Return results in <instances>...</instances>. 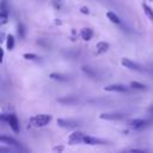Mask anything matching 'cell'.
<instances>
[{
	"mask_svg": "<svg viewBox=\"0 0 153 153\" xmlns=\"http://www.w3.org/2000/svg\"><path fill=\"white\" fill-rule=\"evenodd\" d=\"M55 24H59V25H60V24H61V20H57V19H56V20H55Z\"/></svg>",
	"mask_w": 153,
	"mask_h": 153,
	"instance_id": "cell-27",
	"label": "cell"
},
{
	"mask_svg": "<svg viewBox=\"0 0 153 153\" xmlns=\"http://www.w3.org/2000/svg\"><path fill=\"white\" fill-rule=\"evenodd\" d=\"M62 149H63V147H62V146H59V147L56 146V147H54V151H62Z\"/></svg>",
	"mask_w": 153,
	"mask_h": 153,
	"instance_id": "cell-25",
	"label": "cell"
},
{
	"mask_svg": "<svg viewBox=\"0 0 153 153\" xmlns=\"http://www.w3.org/2000/svg\"><path fill=\"white\" fill-rule=\"evenodd\" d=\"M8 19V12H0V24L4 25L7 23Z\"/></svg>",
	"mask_w": 153,
	"mask_h": 153,
	"instance_id": "cell-20",
	"label": "cell"
},
{
	"mask_svg": "<svg viewBox=\"0 0 153 153\" xmlns=\"http://www.w3.org/2000/svg\"><path fill=\"white\" fill-rule=\"evenodd\" d=\"M23 57H24L25 60H30V61H32V60H36L38 56H37L36 54H32V53H25V54H23Z\"/></svg>",
	"mask_w": 153,
	"mask_h": 153,
	"instance_id": "cell-22",
	"label": "cell"
},
{
	"mask_svg": "<svg viewBox=\"0 0 153 153\" xmlns=\"http://www.w3.org/2000/svg\"><path fill=\"white\" fill-rule=\"evenodd\" d=\"M57 102L63 103V104H72V103L76 102V99H75V98H59Z\"/></svg>",
	"mask_w": 153,
	"mask_h": 153,
	"instance_id": "cell-21",
	"label": "cell"
},
{
	"mask_svg": "<svg viewBox=\"0 0 153 153\" xmlns=\"http://www.w3.org/2000/svg\"><path fill=\"white\" fill-rule=\"evenodd\" d=\"M49 78L54 79V80H59V81H67V80H69V78L67 75L61 74V73H50Z\"/></svg>",
	"mask_w": 153,
	"mask_h": 153,
	"instance_id": "cell-13",
	"label": "cell"
},
{
	"mask_svg": "<svg viewBox=\"0 0 153 153\" xmlns=\"http://www.w3.org/2000/svg\"><path fill=\"white\" fill-rule=\"evenodd\" d=\"M151 1H153V0H151Z\"/></svg>",
	"mask_w": 153,
	"mask_h": 153,
	"instance_id": "cell-28",
	"label": "cell"
},
{
	"mask_svg": "<svg viewBox=\"0 0 153 153\" xmlns=\"http://www.w3.org/2000/svg\"><path fill=\"white\" fill-rule=\"evenodd\" d=\"M51 121V115H47V114H39V115H33L29 118V122L31 126L41 128L47 126L49 122Z\"/></svg>",
	"mask_w": 153,
	"mask_h": 153,
	"instance_id": "cell-1",
	"label": "cell"
},
{
	"mask_svg": "<svg viewBox=\"0 0 153 153\" xmlns=\"http://www.w3.org/2000/svg\"><path fill=\"white\" fill-rule=\"evenodd\" d=\"M17 33H18V37L22 38V39L25 37V26L22 23H19L17 25Z\"/></svg>",
	"mask_w": 153,
	"mask_h": 153,
	"instance_id": "cell-17",
	"label": "cell"
},
{
	"mask_svg": "<svg viewBox=\"0 0 153 153\" xmlns=\"http://www.w3.org/2000/svg\"><path fill=\"white\" fill-rule=\"evenodd\" d=\"M61 1H62V0H53V5H54V7L59 10L60 6H61Z\"/></svg>",
	"mask_w": 153,
	"mask_h": 153,
	"instance_id": "cell-23",
	"label": "cell"
},
{
	"mask_svg": "<svg viewBox=\"0 0 153 153\" xmlns=\"http://www.w3.org/2000/svg\"><path fill=\"white\" fill-rule=\"evenodd\" d=\"M106 17H108V19H109L111 23H114V24H121V19H120V17H118L116 13L109 11V12L106 13Z\"/></svg>",
	"mask_w": 153,
	"mask_h": 153,
	"instance_id": "cell-14",
	"label": "cell"
},
{
	"mask_svg": "<svg viewBox=\"0 0 153 153\" xmlns=\"http://www.w3.org/2000/svg\"><path fill=\"white\" fill-rule=\"evenodd\" d=\"M80 36L84 41H90L93 36V30L90 29V27H82L80 30Z\"/></svg>",
	"mask_w": 153,
	"mask_h": 153,
	"instance_id": "cell-12",
	"label": "cell"
},
{
	"mask_svg": "<svg viewBox=\"0 0 153 153\" xmlns=\"http://www.w3.org/2000/svg\"><path fill=\"white\" fill-rule=\"evenodd\" d=\"M0 118H1V121L6 122L14 133H18L19 131V129H20L19 128V121H18V118H17L16 115H13V114H2L0 116Z\"/></svg>",
	"mask_w": 153,
	"mask_h": 153,
	"instance_id": "cell-2",
	"label": "cell"
},
{
	"mask_svg": "<svg viewBox=\"0 0 153 153\" xmlns=\"http://www.w3.org/2000/svg\"><path fill=\"white\" fill-rule=\"evenodd\" d=\"M6 47L8 50H12L14 48V37L12 35H8L7 36V39H6Z\"/></svg>",
	"mask_w": 153,
	"mask_h": 153,
	"instance_id": "cell-18",
	"label": "cell"
},
{
	"mask_svg": "<svg viewBox=\"0 0 153 153\" xmlns=\"http://www.w3.org/2000/svg\"><path fill=\"white\" fill-rule=\"evenodd\" d=\"M56 123H57L59 127L65 128V129H73V128H76L79 126L78 121L71 120V118H57Z\"/></svg>",
	"mask_w": 153,
	"mask_h": 153,
	"instance_id": "cell-5",
	"label": "cell"
},
{
	"mask_svg": "<svg viewBox=\"0 0 153 153\" xmlns=\"http://www.w3.org/2000/svg\"><path fill=\"white\" fill-rule=\"evenodd\" d=\"M151 123H152V122H151L149 120H146V118H134V120H129V121L127 122L128 127L131 128V129H135V130L142 129V128L149 126Z\"/></svg>",
	"mask_w": 153,
	"mask_h": 153,
	"instance_id": "cell-3",
	"label": "cell"
},
{
	"mask_svg": "<svg viewBox=\"0 0 153 153\" xmlns=\"http://www.w3.org/2000/svg\"><path fill=\"white\" fill-rule=\"evenodd\" d=\"M109 47H110V45H109V43H108V42H104V41L98 42V43H97V45H96V54H97V55L104 54L105 51H108Z\"/></svg>",
	"mask_w": 153,
	"mask_h": 153,
	"instance_id": "cell-11",
	"label": "cell"
},
{
	"mask_svg": "<svg viewBox=\"0 0 153 153\" xmlns=\"http://www.w3.org/2000/svg\"><path fill=\"white\" fill-rule=\"evenodd\" d=\"M80 12H81L82 14H88V13H90V10H88L86 6H82V7L80 8Z\"/></svg>",
	"mask_w": 153,
	"mask_h": 153,
	"instance_id": "cell-24",
	"label": "cell"
},
{
	"mask_svg": "<svg viewBox=\"0 0 153 153\" xmlns=\"http://www.w3.org/2000/svg\"><path fill=\"white\" fill-rule=\"evenodd\" d=\"M126 115L122 112H104L99 115L100 120H106V121H117V120H122L124 118Z\"/></svg>",
	"mask_w": 153,
	"mask_h": 153,
	"instance_id": "cell-6",
	"label": "cell"
},
{
	"mask_svg": "<svg viewBox=\"0 0 153 153\" xmlns=\"http://www.w3.org/2000/svg\"><path fill=\"white\" fill-rule=\"evenodd\" d=\"M104 91L106 92H128L129 88L123 84H110L104 86Z\"/></svg>",
	"mask_w": 153,
	"mask_h": 153,
	"instance_id": "cell-7",
	"label": "cell"
},
{
	"mask_svg": "<svg viewBox=\"0 0 153 153\" xmlns=\"http://www.w3.org/2000/svg\"><path fill=\"white\" fill-rule=\"evenodd\" d=\"M121 63L126 68H128V69H131V71H142V67L139 63H136V62H134V61H131V60H129L127 57H123L121 60Z\"/></svg>",
	"mask_w": 153,
	"mask_h": 153,
	"instance_id": "cell-8",
	"label": "cell"
},
{
	"mask_svg": "<svg viewBox=\"0 0 153 153\" xmlns=\"http://www.w3.org/2000/svg\"><path fill=\"white\" fill-rule=\"evenodd\" d=\"M148 112H149L151 115H153V105H152V106H151V108L148 109Z\"/></svg>",
	"mask_w": 153,
	"mask_h": 153,
	"instance_id": "cell-26",
	"label": "cell"
},
{
	"mask_svg": "<svg viewBox=\"0 0 153 153\" xmlns=\"http://www.w3.org/2000/svg\"><path fill=\"white\" fill-rule=\"evenodd\" d=\"M0 141H1V143L8 145V146H12V147H20V142L19 141H17L13 137L6 136V135H1L0 136Z\"/></svg>",
	"mask_w": 153,
	"mask_h": 153,
	"instance_id": "cell-10",
	"label": "cell"
},
{
	"mask_svg": "<svg viewBox=\"0 0 153 153\" xmlns=\"http://www.w3.org/2000/svg\"><path fill=\"white\" fill-rule=\"evenodd\" d=\"M84 135H85V134H82V133H80V131L72 133V134L68 136V143H69V145L81 143V142H82V139H84Z\"/></svg>",
	"mask_w": 153,
	"mask_h": 153,
	"instance_id": "cell-9",
	"label": "cell"
},
{
	"mask_svg": "<svg viewBox=\"0 0 153 153\" xmlns=\"http://www.w3.org/2000/svg\"><path fill=\"white\" fill-rule=\"evenodd\" d=\"M81 69H82V72H84V73H86L88 76H92V78H93V76H96V72H94L93 69H91L90 67H87V66H84Z\"/></svg>",
	"mask_w": 153,
	"mask_h": 153,
	"instance_id": "cell-19",
	"label": "cell"
},
{
	"mask_svg": "<svg viewBox=\"0 0 153 153\" xmlns=\"http://www.w3.org/2000/svg\"><path fill=\"white\" fill-rule=\"evenodd\" d=\"M82 143H86V145H90V146H98V145L103 146V145H109V141L103 140V139H99V137L90 136V135H84Z\"/></svg>",
	"mask_w": 153,
	"mask_h": 153,
	"instance_id": "cell-4",
	"label": "cell"
},
{
	"mask_svg": "<svg viewBox=\"0 0 153 153\" xmlns=\"http://www.w3.org/2000/svg\"><path fill=\"white\" fill-rule=\"evenodd\" d=\"M130 87L134 88V90H146L147 86L142 82H139V81H131L130 82Z\"/></svg>",
	"mask_w": 153,
	"mask_h": 153,
	"instance_id": "cell-16",
	"label": "cell"
},
{
	"mask_svg": "<svg viewBox=\"0 0 153 153\" xmlns=\"http://www.w3.org/2000/svg\"><path fill=\"white\" fill-rule=\"evenodd\" d=\"M142 8H143V12L146 13V16L153 22V10H152L147 4H142Z\"/></svg>",
	"mask_w": 153,
	"mask_h": 153,
	"instance_id": "cell-15",
	"label": "cell"
}]
</instances>
